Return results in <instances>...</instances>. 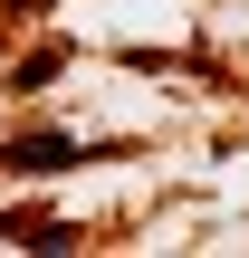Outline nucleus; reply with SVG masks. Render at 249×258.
<instances>
[{
    "mask_svg": "<svg viewBox=\"0 0 249 258\" xmlns=\"http://www.w3.org/2000/svg\"><path fill=\"white\" fill-rule=\"evenodd\" d=\"M0 163H10V172H67V163H86V144L48 124V134H10V144H0Z\"/></svg>",
    "mask_w": 249,
    "mask_h": 258,
    "instance_id": "nucleus-1",
    "label": "nucleus"
}]
</instances>
